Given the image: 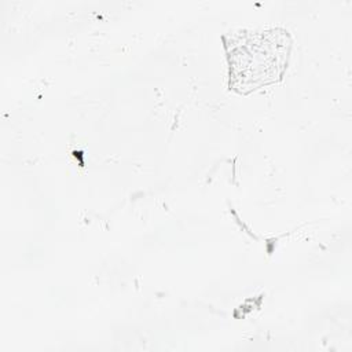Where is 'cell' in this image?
<instances>
[{"mask_svg":"<svg viewBox=\"0 0 352 352\" xmlns=\"http://www.w3.org/2000/svg\"><path fill=\"white\" fill-rule=\"evenodd\" d=\"M230 65V87L249 94L282 78L290 54L287 32H239L224 37Z\"/></svg>","mask_w":352,"mask_h":352,"instance_id":"6da1fadb","label":"cell"}]
</instances>
